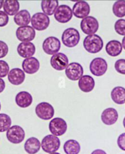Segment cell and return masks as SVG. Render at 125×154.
<instances>
[{"label":"cell","instance_id":"cell-1","mask_svg":"<svg viewBox=\"0 0 125 154\" xmlns=\"http://www.w3.org/2000/svg\"><path fill=\"white\" fill-rule=\"evenodd\" d=\"M83 45L88 52L96 54L102 49L104 42L101 36L95 34L86 36L84 40Z\"/></svg>","mask_w":125,"mask_h":154},{"label":"cell","instance_id":"cell-2","mask_svg":"<svg viewBox=\"0 0 125 154\" xmlns=\"http://www.w3.org/2000/svg\"><path fill=\"white\" fill-rule=\"evenodd\" d=\"M81 39L79 31L74 28H68L66 29L61 36V40L66 47L74 48L79 44Z\"/></svg>","mask_w":125,"mask_h":154},{"label":"cell","instance_id":"cell-3","mask_svg":"<svg viewBox=\"0 0 125 154\" xmlns=\"http://www.w3.org/2000/svg\"><path fill=\"white\" fill-rule=\"evenodd\" d=\"M61 142L59 138L53 134L45 136L42 140L41 147L46 153H54L59 149Z\"/></svg>","mask_w":125,"mask_h":154},{"label":"cell","instance_id":"cell-4","mask_svg":"<svg viewBox=\"0 0 125 154\" xmlns=\"http://www.w3.org/2000/svg\"><path fill=\"white\" fill-rule=\"evenodd\" d=\"M32 27L38 31H44L50 25V18L43 12L35 14L31 19Z\"/></svg>","mask_w":125,"mask_h":154},{"label":"cell","instance_id":"cell-5","mask_svg":"<svg viewBox=\"0 0 125 154\" xmlns=\"http://www.w3.org/2000/svg\"><path fill=\"white\" fill-rule=\"evenodd\" d=\"M25 133L22 127L19 125H14L6 132L8 140L14 144H18L22 143L25 139Z\"/></svg>","mask_w":125,"mask_h":154},{"label":"cell","instance_id":"cell-6","mask_svg":"<svg viewBox=\"0 0 125 154\" xmlns=\"http://www.w3.org/2000/svg\"><path fill=\"white\" fill-rule=\"evenodd\" d=\"M36 116L41 119L48 120L53 118L55 114V110L52 104L47 102H41L39 103L35 108Z\"/></svg>","mask_w":125,"mask_h":154},{"label":"cell","instance_id":"cell-7","mask_svg":"<svg viewBox=\"0 0 125 154\" xmlns=\"http://www.w3.org/2000/svg\"><path fill=\"white\" fill-rule=\"evenodd\" d=\"M49 128L50 133L55 136H61L66 133L68 129L66 122L62 118L56 117L51 120Z\"/></svg>","mask_w":125,"mask_h":154},{"label":"cell","instance_id":"cell-8","mask_svg":"<svg viewBox=\"0 0 125 154\" xmlns=\"http://www.w3.org/2000/svg\"><path fill=\"white\" fill-rule=\"evenodd\" d=\"M98 20L93 16H88L82 19L81 22V28L82 32L88 35H95L99 29Z\"/></svg>","mask_w":125,"mask_h":154},{"label":"cell","instance_id":"cell-9","mask_svg":"<svg viewBox=\"0 0 125 154\" xmlns=\"http://www.w3.org/2000/svg\"><path fill=\"white\" fill-rule=\"evenodd\" d=\"M61 48V42L55 36L47 38L42 43V49L44 52L48 54L53 55L58 53Z\"/></svg>","mask_w":125,"mask_h":154},{"label":"cell","instance_id":"cell-10","mask_svg":"<svg viewBox=\"0 0 125 154\" xmlns=\"http://www.w3.org/2000/svg\"><path fill=\"white\" fill-rule=\"evenodd\" d=\"M107 68V61L101 57L94 58L90 64V72L92 74L97 77L103 75L106 72Z\"/></svg>","mask_w":125,"mask_h":154},{"label":"cell","instance_id":"cell-11","mask_svg":"<svg viewBox=\"0 0 125 154\" xmlns=\"http://www.w3.org/2000/svg\"><path fill=\"white\" fill-rule=\"evenodd\" d=\"M72 15V10L70 6L62 5L59 6L55 11L54 17L57 22L61 23H66L71 20Z\"/></svg>","mask_w":125,"mask_h":154},{"label":"cell","instance_id":"cell-12","mask_svg":"<svg viewBox=\"0 0 125 154\" xmlns=\"http://www.w3.org/2000/svg\"><path fill=\"white\" fill-rule=\"evenodd\" d=\"M15 35L19 41H22V42H28L35 38L36 32L32 26L27 25L19 27Z\"/></svg>","mask_w":125,"mask_h":154},{"label":"cell","instance_id":"cell-13","mask_svg":"<svg viewBox=\"0 0 125 154\" xmlns=\"http://www.w3.org/2000/svg\"><path fill=\"white\" fill-rule=\"evenodd\" d=\"M65 74L69 80L76 81L83 76L84 68L80 63L72 62L69 64L65 69Z\"/></svg>","mask_w":125,"mask_h":154},{"label":"cell","instance_id":"cell-14","mask_svg":"<svg viewBox=\"0 0 125 154\" xmlns=\"http://www.w3.org/2000/svg\"><path fill=\"white\" fill-rule=\"evenodd\" d=\"M50 65L56 71H62L66 68L69 65L68 57L63 53L58 52L52 56Z\"/></svg>","mask_w":125,"mask_h":154},{"label":"cell","instance_id":"cell-15","mask_svg":"<svg viewBox=\"0 0 125 154\" xmlns=\"http://www.w3.org/2000/svg\"><path fill=\"white\" fill-rule=\"evenodd\" d=\"M90 12V6L85 1L76 2L72 8V13L74 16L78 19H84L88 16Z\"/></svg>","mask_w":125,"mask_h":154},{"label":"cell","instance_id":"cell-16","mask_svg":"<svg viewBox=\"0 0 125 154\" xmlns=\"http://www.w3.org/2000/svg\"><path fill=\"white\" fill-rule=\"evenodd\" d=\"M101 118L104 124L112 125L117 122L118 114L115 109L113 107H108L102 111Z\"/></svg>","mask_w":125,"mask_h":154},{"label":"cell","instance_id":"cell-17","mask_svg":"<svg viewBox=\"0 0 125 154\" xmlns=\"http://www.w3.org/2000/svg\"><path fill=\"white\" fill-rule=\"evenodd\" d=\"M40 68L39 60L35 57L25 58L22 62V68L23 71L28 74H33L37 72Z\"/></svg>","mask_w":125,"mask_h":154},{"label":"cell","instance_id":"cell-18","mask_svg":"<svg viewBox=\"0 0 125 154\" xmlns=\"http://www.w3.org/2000/svg\"><path fill=\"white\" fill-rule=\"evenodd\" d=\"M8 78L11 84L14 85H19L25 81V74L23 70L18 68H15L9 71L8 75Z\"/></svg>","mask_w":125,"mask_h":154},{"label":"cell","instance_id":"cell-19","mask_svg":"<svg viewBox=\"0 0 125 154\" xmlns=\"http://www.w3.org/2000/svg\"><path fill=\"white\" fill-rule=\"evenodd\" d=\"M17 53L25 58L32 57L36 52V47L33 43L31 42H21L17 46Z\"/></svg>","mask_w":125,"mask_h":154},{"label":"cell","instance_id":"cell-20","mask_svg":"<svg viewBox=\"0 0 125 154\" xmlns=\"http://www.w3.org/2000/svg\"><path fill=\"white\" fill-rule=\"evenodd\" d=\"M33 97L29 92L22 91L15 96V103L21 108H26L33 103Z\"/></svg>","mask_w":125,"mask_h":154},{"label":"cell","instance_id":"cell-21","mask_svg":"<svg viewBox=\"0 0 125 154\" xmlns=\"http://www.w3.org/2000/svg\"><path fill=\"white\" fill-rule=\"evenodd\" d=\"M79 88L85 93L91 91L95 86V81L90 75H84L79 80L78 82Z\"/></svg>","mask_w":125,"mask_h":154},{"label":"cell","instance_id":"cell-22","mask_svg":"<svg viewBox=\"0 0 125 154\" xmlns=\"http://www.w3.org/2000/svg\"><path fill=\"white\" fill-rule=\"evenodd\" d=\"M123 51L121 43L118 40H111L108 42L105 45L107 54L111 57L118 56Z\"/></svg>","mask_w":125,"mask_h":154},{"label":"cell","instance_id":"cell-23","mask_svg":"<svg viewBox=\"0 0 125 154\" xmlns=\"http://www.w3.org/2000/svg\"><path fill=\"white\" fill-rule=\"evenodd\" d=\"M41 143L38 138L31 137L28 138L24 144V149L28 154H36L41 149Z\"/></svg>","mask_w":125,"mask_h":154},{"label":"cell","instance_id":"cell-24","mask_svg":"<svg viewBox=\"0 0 125 154\" xmlns=\"http://www.w3.org/2000/svg\"><path fill=\"white\" fill-rule=\"evenodd\" d=\"M31 19L30 13L26 9L19 11L14 17V22L20 26L28 25L31 22Z\"/></svg>","mask_w":125,"mask_h":154},{"label":"cell","instance_id":"cell-25","mask_svg":"<svg viewBox=\"0 0 125 154\" xmlns=\"http://www.w3.org/2000/svg\"><path fill=\"white\" fill-rule=\"evenodd\" d=\"M20 9V3L16 0H7L4 2L3 9L4 12L8 15L13 16L16 15Z\"/></svg>","mask_w":125,"mask_h":154},{"label":"cell","instance_id":"cell-26","mask_svg":"<svg viewBox=\"0 0 125 154\" xmlns=\"http://www.w3.org/2000/svg\"><path fill=\"white\" fill-rule=\"evenodd\" d=\"M111 98L117 104L125 103V88L118 86L114 87L111 91Z\"/></svg>","mask_w":125,"mask_h":154},{"label":"cell","instance_id":"cell-27","mask_svg":"<svg viewBox=\"0 0 125 154\" xmlns=\"http://www.w3.org/2000/svg\"><path fill=\"white\" fill-rule=\"evenodd\" d=\"M59 2L56 0H53V1H47V0H45V1L41 2V9L43 11V13L46 14L47 15H52L55 14V11L58 7Z\"/></svg>","mask_w":125,"mask_h":154},{"label":"cell","instance_id":"cell-28","mask_svg":"<svg viewBox=\"0 0 125 154\" xmlns=\"http://www.w3.org/2000/svg\"><path fill=\"white\" fill-rule=\"evenodd\" d=\"M63 149L66 154H79L81 152V144L76 140H69L65 142Z\"/></svg>","mask_w":125,"mask_h":154},{"label":"cell","instance_id":"cell-29","mask_svg":"<svg viewBox=\"0 0 125 154\" xmlns=\"http://www.w3.org/2000/svg\"><path fill=\"white\" fill-rule=\"evenodd\" d=\"M112 11L116 17L122 18L125 16V1L120 0L114 3L112 6Z\"/></svg>","mask_w":125,"mask_h":154},{"label":"cell","instance_id":"cell-30","mask_svg":"<svg viewBox=\"0 0 125 154\" xmlns=\"http://www.w3.org/2000/svg\"><path fill=\"white\" fill-rule=\"evenodd\" d=\"M12 124V120L10 116L6 114H0V133L7 131Z\"/></svg>","mask_w":125,"mask_h":154},{"label":"cell","instance_id":"cell-31","mask_svg":"<svg viewBox=\"0 0 125 154\" xmlns=\"http://www.w3.org/2000/svg\"><path fill=\"white\" fill-rule=\"evenodd\" d=\"M114 28L117 33L121 36H125V19L117 20L114 25Z\"/></svg>","mask_w":125,"mask_h":154},{"label":"cell","instance_id":"cell-32","mask_svg":"<svg viewBox=\"0 0 125 154\" xmlns=\"http://www.w3.org/2000/svg\"><path fill=\"white\" fill-rule=\"evenodd\" d=\"M9 66L5 60H0V78H5L9 72Z\"/></svg>","mask_w":125,"mask_h":154},{"label":"cell","instance_id":"cell-33","mask_svg":"<svg viewBox=\"0 0 125 154\" xmlns=\"http://www.w3.org/2000/svg\"><path fill=\"white\" fill-rule=\"evenodd\" d=\"M114 67L117 72L121 74L125 75V59H119L117 60Z\"/></svg>","mask_w":125,"mask_h":154},{"label":"cell","instance_id":"cell-34","mask_svg":"<svg viewBox=\"0 0 125 154\" xmlns=\"http://www.w3.org/2000/svg\"><path fill=\"white\" fill-rule=\"evenodd\" d=\"M9 52V47L8 44L3 41L0 40V58L5 57Z\"/></svg>","mask_w":125,"mask_h":154},{"label":"cell","instance_id":"cell-35","mask_svg":"<svg viewBox=\"0 0 125 154\" xmlns=\"http://www.w3.org/2000/svg\"><path fill=\"white\" fill-rule=\"evenodd\" d=\"M9 15L3 11H0V27H4L9 23Z\"/></svg>","mask_w":125,"mask_h":154},{"label":"cell","instance_id":"cell-36","mask_svg":"<svg viewBox=\"0 0 125 154\" xmlns=\"http://www.w3.org/2000/svg\"><path fill=\"white\" fill-rule=\"evenodd\" d=\"M117 145L121 150L125 151V133H121L118 137Z\"/></svg>","mask_w":125,"mask_h":154},{"label":"cell","instance_id":"cell-37","mask_svg":"<svg viewBox=\"0 0 125 154\" xmlns=\"http://www.w3.org/2000/svg\"><path fill=\"white\" fill-rule=\"evenodd\" d=\"M5 87H6V84L5 81L2 78H0V94L2 93V92L5 90Z\"/></svg>","mask_w":125,"mask_h":154},{"label":"cell","instance_id":"cell-38","mask_svg":"<svg viewBox=\"0 0 125 154\" xmlns=\"http://www.w3.org/2000/svg\"><path fill=\"white\" fill-rule=\"evenodd\" d=\"M91 154H107V153L102 149H96L93 151Z\"/></svg>","mask_w":125,"mask_h":154},{"label":"cell","instance_id":"cell-39","mask_svg":"<svg viewBox=\"0 0 125 154\" xmlns=\"http://www.w3.org/2000/svg\"><path fill=\"white\" fill-rule=\"evenodd\" d=\"M122 44V47L125 50V36L123 37V39H122V44Z\"/></svg>","mask_w":125,"mask_h":154},{"label":"cell","instance_id":"cell-40","mask_svg":"<svg viewBox=\"0 0 125 154\" xmlns=\"http://www.w3.org/2000/svg\"><path fill=\"white\" fill-rule=\"evenodd\" d=\"M4 1H0V9H1L3 7Z\"/></svg>","mask_w":125,"mask_h":154},{"label":"cell","instance_id":"cell-41","mask_svg":"<svg viewBox=\"0 0 125 154\" xmlns=\"http://www.w3.org/2000/svg\"><path fill=\"white\" fill-rule=\"evenodd\" d=\"M123 126H124V127L125 128V117H124V118L123 119Z\"/></svg>","mask_w":125,"mask_h":154},{"label":"cell","instance_id":"cell-42","mask_svg":"<svg viewBox=\"0 0 125 154\" xmlns=\"http://www.w3.org/2000/svg\"><path fill=\"white\" fill-rule=\"evenodd\" d=\"M49 154H60V153H58V152H54V153H49Z\"/></svg>","mask_w":125,"mask_h":154},{"label":"cell","instance_id":"cell-43","mask_svg":"<svg viewBox=\"0 0 125 154\" xmlns=\"http://www.w3.org/2000/svg\"><path fill=\"white\" fill-rule=\"evenodd\" d=\"M2 109V104H1V102H0V111H1Z\"/></svg>","mask_w":125,"mask_h":154}]
</instances>
